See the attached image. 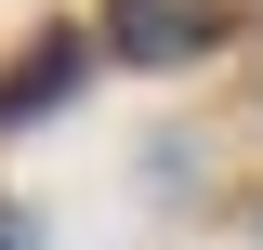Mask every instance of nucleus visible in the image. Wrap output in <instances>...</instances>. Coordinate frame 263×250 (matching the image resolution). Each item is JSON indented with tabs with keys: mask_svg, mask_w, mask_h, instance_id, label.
I'll return each instance as SVG.
<instances>
[{
	"mask_svg": "<svg viewBox=\"0 0 263 250\" xmlns=\"http://www.w3.org/2000/svg\"><path fill=\"white\" fill-rule=\"evenodd\" d=\"M119 40H132V53H197L211 27H197L184 0H132V13H119Z\"/></svg>",
	"mask_w": 263,
	"mask_h": 250,
	"instance_id": "obj_2",
	"label": "nucleus"
},
{
	"mask_svg": "<svg viewBox=\"0 0 263 250\" xmlns=\"http://www.w3.org/2000/svg\"><path fill=\"white\" fill-rule=\"evenodd\" d=\"M66 79H79V40H40V53L13 66V79H0V119H40V105H53Z\"/></svg>",
	"mask_w": 263,
	"mask_h": 250,
	"instance_id": "obj_1",
	"label": "nucleus"
}]
</instances>
